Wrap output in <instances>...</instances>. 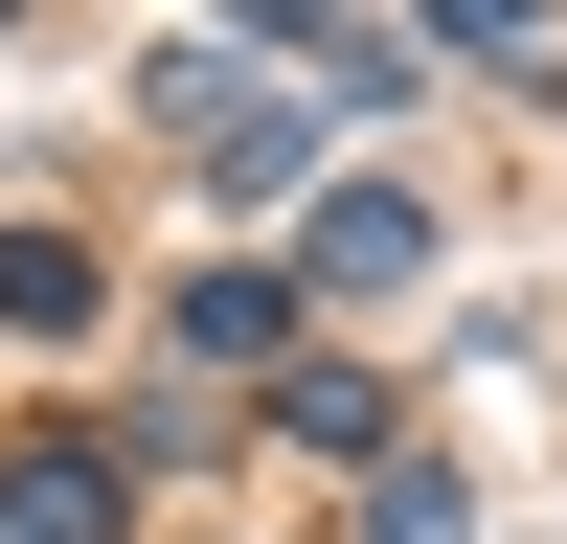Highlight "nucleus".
I'll return each instance as SVG.
<instances>
[{
    "label": "nucleus",
    "instance_id": "39448f33",
    "mask_svg": "<svg viewBox=\"0 0 567 544\" xmlns=\"http://www.w3.org/2000/svg\"><path fill=\"white\" fill-rule=\"evenodd\" d=\"M91 317H114L91 227H0V341H91Z\"/></svg>",
    "mask_w": 567,
    "mask_h": 544
},
{
    "label": "nucleus",
    "instance_id": "6e6552de",
    "mask_svg": "<svg viewBox=\"0 0 567 544\" xmlns=\"http://www.w3.org/2000/svg\"><path fill=\"white\" fill-rule=\"evenodd\" d=\"M432 45H477V69H567V0H432Z\"/></svg>",
    "mask_w": 567,
    "mask_h": 544
},
{
    "label": "nucleus",
    "instance_id": "9d476101",
    "mask_svg": "<svg viewBox=\"0 0 567 544\" xmlns=\"http://www.w3.org/2000/svg\"><path fill=\"white\" fill-rule=\"evenodd\" d=\"M0 23H23V0H0Z\"/></svg>",
    "mask_w": 567,
    "mask_h": 544
},
{
    "label": "nucleus",
    "instance_id": "f257e3e1",
    "mask_svg": "<svg viewBox=\"0 0 567 544\" xmlns=\"http://www.w3.org/2000/svg\"><path fill=\"white\" fill-rule=\"evenodd\" d=\"M136 114L205 159V205H272V181L318 159V91H272V69H227V45H159L136 69Z\"/></svg>",
    "mask_w": 567,
    "mask_h": 544
},
{
    "label": "nucleus",
    "instance_id": "20e7f679",
    "mask_svg": "<svg viewBox=\"0 0 567 544\" xmlns=\"http://www.w3.org/2000/svg\"><path fill=\"white\" fill-rule=\"evenodd\" d=\"M296 295H432V205H409V181H341V205L296 227Z\"/></svg>",
    "mask_w": 567,
    "mask_h": 544
},
{
    "label": "nucleus",
    "instance_id": "f03ea898",
    "mask_svg": "<svg viewBox=\"0 0 567 544\" xmlns=\"http://www.w3.org/2000/svg\"><path fill=\"white\" fill-rule=\"evenodd\" d=\"M205 45H296L341 114H409V23H363V0H205Z\"/></svg>",
    "mask_w": 567,
    "mask_h": 544
},
{
    "label": "nucleus",
    "instance_id": "0eeeda50",
    "mask_svg": "<svg viewBox=\"0 0 567 544\" xmlns=\"http://www.w3.org/2000/svg\"><path fill=\"white\" fill-rule=\"evenodd\" d=\"M272 431L296 453H386V386H363V363H272Z\"/></svg>",
    "mask_w": 567,
    "mask_h": 544
},
{
    "label": "nucleus",
    "instance_id": "1a4fd4ad",
    "mask_svg": "<svg viewBox=\"0 0 567 544\" xmlns=\"http://www.w3.org/2000/svg\"><path fill=\"white\" fill-rule=\"evenodd\" d=\"M363 544H477V499H454L432 453H409V477H363Z\"/></svg>",
    "mask_w": 567,
    "mask_h": 544
},
{
    "label": "nucleus",
    "instance_id": "423d86ee",
    "mask_svg": "<svg viewBox=\"0 0 567 544\" xmlns=\"http://www.w3.org/2000/svg\"><path fill=\"white\" fill-rule=\"evenodd\" d=\"M0 544H114V453H23L0 477Z\"/></svg>",
    "mask_w": 567,
    "mask_h": 544
},
{
    "label": "nucleus",
    "instance_id": "7ed1b4c3",
    "mask_svg": "<svg viewBox=\"0 0 567 544\" xmlns=\"http://www.w3.org/2000/svg\"><path fill=\"white\" fill-rule=\"evenodd\" d=\"M159 317H182V363H205V386H272V363H296V272H272V250H205Z\"/></svg>",
    "mask_w": 567,
    "mask_h": 544
}]
</instances>
